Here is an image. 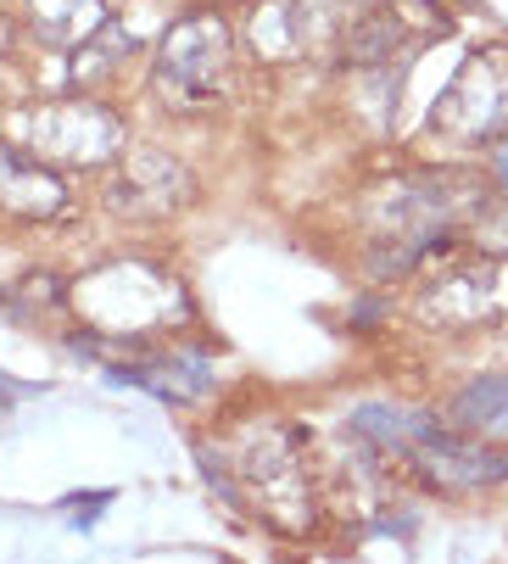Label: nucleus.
Listing matches in <instances>:
<instances>
[{
    "mask_svg": "<svg viewBox=\"0 0 508 564\" xmlns=\"http://www.w3.org/2000/svg\"><path fill=\"white\" fill-rule=\"evenodd\" d=\"M408 458L442 492H475V487H491V480H508V447L464 442V436H447L436 425L408 447Z\"/></svg>",
    "mask_w": 508,
    "mask_h": 564,
    "instance_id": "f257e3e1",
    "label": "nucleus"
},
{
    "mask_svg": "<svg viewBox=\"0 0 508 564\" xmlns=\"http://www.w3.org/2000/svg\"><path fill=\"white\" fill-rule=\"evenodd\" d=\"M502 180H508V151H502Z\"/></svg>",
    "mask_w": 508,
    "mask_h": 564,
    "instance_id": "7ed1b4c3",
    "label": "nucleus"
},
{
    "mask_svg": "<svg viewBox=\"0 0 508 564\" xmlns=\"http://www.w3.org/2000/svg\"><path fill=\"white\" fill-rule=\"evenodd\" d=\"M458 425H469V431L508 425V375H491V380H475L458 391Z\"/></svg>",
    "mask_w": 508,
    "mask_h": 564,
    "instance_id": "f03ea898",
    "label": "nucleus"
}]
</instances>
